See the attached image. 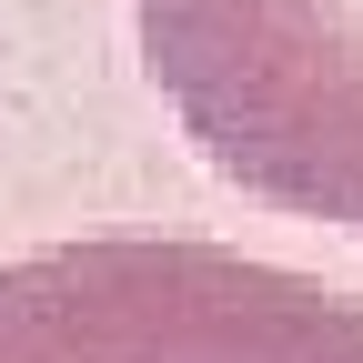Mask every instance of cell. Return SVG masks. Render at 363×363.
<instances>
[{
	"mask_svg": "<svg viewBox=\"0 0 363 363\" xmlns=\"http://www.w3.org/2000/svg\"><path fill=\"white\" fill-rule=\"evenodd\" d=\"M0 363H363V303L233 242L101 233L0 262Z\"/></svg>",
	"mask_w": 363,
	"mask_h": 363,
	"instance_id": "1",
	"label": "cell"
},
{
	"mask_svg": "<svg viewBox=\"0 0 363 363\" xmlns=\"http://www.w3.org/2000/svg\"><path fill=\"white\" fill-rule=\"evenodd\" d=\"M162 101L222 182L363 242V0H131Z\"/></svg>",
	"mask_w": 363,
	"mask_h": 363,
	"instance_id": "2",
	"label": "cell"
}]
</instances>
